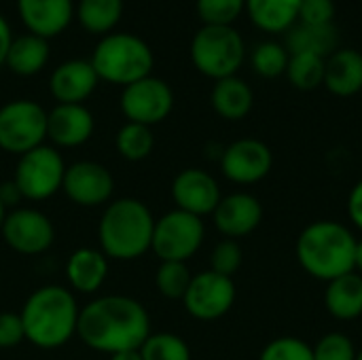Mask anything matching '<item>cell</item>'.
Masks as SVG:
<instances>
[{"instance_id": "38", "label": "cell", "mask_w": 362, "mask_h": 360, "mask_svg": "<svg viewBox=\"0 0 362 360\" xmlns=\"http://www.w3.org/2000/svg\"><path fill=\"white\" fill-rule=\"evenodd\" d=\"M23 339H25V333H23L19 314L0 312V350L17 348Z\"/></svg>"}, {"instance_id": "1", "label": "cell", "mask_w": 362, "mask_h": 360, "mask_svg": "<svg viewBox=\"0 0 362 360\" xmlns=\"http://www.w3.org/2000/svg\"><path fill=\"white\" fill-rule=\"evenodd\" d=\"M76 335L87 348L110 356L125 350H140L151 335V316L132 297L104 295L81 310Z\"/></svg>"}, {"instance_id": "37", "label": "cell", "mask_w": 362, "mask_h": 360, "mask_svg": "<svg viewBox=\"0 0 362 360\" xmlns=\"http://www.w3.org/2000/svg\"><path fill=\"white\" fill-rule=\"evenodd\" d=\"M335 19V2L333 0H301L299 6V23L305 25H329Z\"/></svg>"}, {"instance_id": "43", "label": "cell", "mask_w": 362, "mask_h": 360, "mask_svg": "<svg viewBox=\"0 0 362 360\" xmlns=\"http://www.w3.org/2000/svg\"><path fill=\"white\" fill-rule=\"evenodd\" d=\"M354 272L362 276V240H356V252H354Z\"/></svg>"}, {"instance_id": "31", "label": "cell", "mask_w": 362, "mask_h": 360, "mask_svg": "<svg viewBox=\"0 0 362 360\" xmlns=\"http://www.w3.org/2000/svg\"><path fill=\"white\" fill-rule=\"evenodd\" d=\"M142 360H191V350L180 335L151 333L140 346Z\"/></svg>"}, {"instance_id": "2", "label": "cell", "mask_w": 362, "mask_h": 360, "mask_svg": "<svg viewBox=\"0 0 362 360\" xmlns=\"http://www.w3.org/2000/svg\"><path fill=\"white\" fill-rule=\"evenodd\" d=\"M81 308L66 286L47 284L36 289L23 303L19 318L25 342L40 350H57L76 335Z\"/></svg>"}, {"instance_id": "24", "label": "cell", "mask_w": 362, "mask_h": 360, "mask_svg": "<svg viewBox=\"0 0 362 360\" xmlns=\"http://www.w3.org/2000/svg\"><path fill=\"white\" fill-rule=\"evenodd\" d=\"M301 0H246L255 28L267 34H286L299 21Z\"/></svg>"}, {"instance_id": "22", "label": "cell", "mask_w": 362, "mask_h": 360, "mask_svg": "<svg viewBox=\"0 0 362 360\" xmlns=\"http://www.w3.org/2000/svg\"><path fill=\"white\" fill-rule=\"evenodd\" d=\"M210 104L218 117H223L227 121H240L252 110L255 93L250 89V85L235 74V76L214 81V87L210 93Z\"/></svg>"}, {"instance_id": "33", "label": "cell", "mask_w": 362, "mask_h": 360, "mask_svg": "<svg viewBox=\"0 0 362 360\" xmlns=\"http://www.w3.org/2000/svg\"><path fill=\"white\" fill-rule=\"evenodd\" d=\"M195 11L204 25H233L246 11V0H195Z\"/></svg>"}, {"instance_id": "8", "label": "cell", "mask_w": 362, "mask_h": 360, "mask_svg": "<svg viewBox=\"0 0 362 360\" xmlns=\"http://www.w3.org/2000/svg\"><path fill=\"white\" fill-rule=\"evenodd\" d=\"M47 140V110L34 100H11L0 106V149L25 155Z\"/></svg>"}, {"instance_id": "14", "label": "cell", "mask_w": 362, "mask_h": 360, "mask_svg": "<svg viewBox=\"0 0 362 360\" xmlns=\"http://www.w3.org/2000/svg\"><path fill=\"white\" fill-rule=\"evenodd\" d=\"M64 195L83 208H95L108 204L115 191V178L110 170L98 161H76L66 168Z\"/></svg>"}, {"instance_id": "34", "label": "cell", "mask_w": 362, "mask_h": 360, "mask_svg": "<svg viewBox=\"0 0 362 360\" xmlns=\"http://www.w3.org/2000/svg\"><path fill=\"white\" fill-rule=\"evenodd\" d=\"M259 360H314V350L299 337H278L263 348Z\"/></svg>"}, {"instance_id": "25", "label": "cell", "mask_w": 362, "mask_h": 360, "mask_svg": "<svg viewBox=\"0 0 362 360\" xmlns=\"http://www.w3.org/2000/svg\"><path fill=\"white\" fill-rule=\"evenodd\" d=\"M49 55H51V47L47 38L34 34H21L17 38L13 36L4 66L17 76H34L47 66Z\"/></svg>"}, {"instance_id": "18", "label": "cell", "mask_w": 362, "mask_h": 360, "mask_svg": "<svg viewBox=\"0 0 362 360\" xmlns=\"http://www.w3.org/2000/svg\"><path fill=\"white\" fill-rule=\"evenodd\" d=\"M212 219H214V227L227 240H238L250 236L261 225L263 206L255 195L238 191L227 197H221L216 210L212 212Z\"/></svg>"}, {"instance_id": "13", "label": "cell", "mask_w": 362, "mask_h": 360, "mask_svg": "<svg viewBox=\"0 0 362 360\" xmlns=\"http://www.w3.org/2000/svg\"><path fill=\"white\" fill-rule=\"evenodd\" d=\"M218 163L227 180L235 185H255L272 172L274 155L263 140L240 138L223 149Z\"/></svg>"}, {"instance_id": "17", "label": "cell", "mask_w": 362, "mask_h": 360, "mask_svg": "<svg viewBox=\"0 0 362 360\" xmlns=\"http://www.w3.org/2000/svg\"><path fill=\"white\" fill-rule=\"evenodd\" d=\"M95 129L91 110L85 104H55L47 110V138L62 149L85 144Z\"/></svg>"}, {"instance_id": "23", "label": "cell", "mask_w": 362, "mask_h": 360, "mask_svg": "<svg viewBox=\"0 0 362 360\" xmlns=\"http://www.w3.org/2000/svg\"><path fill=\"white\" fill-rule=\"evenodd\" d=\"M325 308L337 320H356L362 316V276L356 272L344 274L327 282Z\"/></svg>"}, {"instance_id": "21", "label": "cell", "mask_w": 362, "mask_h": 360, "mask_svg": "<svg viewBox=\"0 0 362 360\" xmlns=\"http://www.w3.org/2000/svg\"><path fill=\"white\" fill-rule=\"evenodd\" d=\"M108 276V259L100 248H76L66 263V280L72 291L93 295L102 289Z\"/></svg>"}, {"instance_id": "39", "label": "cell", "mask_w": 362, "mask_h": 360, "mask_svg": "<svg viewBox=\"0 0 362 360\" xmlns=\"http://www.w3.org/2000/svg\"><path fill=\"white\" fill-rule=\"evenodd\" d=\"M348 216L362 231V178L352 187L348 195Z\"/></svg>"}, {"instance_id": "29", "label": "cell", "mask_w": 362, "mask_h": 360, "mask_svg": "<svg viewBox=\"0 0 362 360\" xmlns=\"http://www.w3.org/2000/svg\"><path fill=\"white\" fill-rule=\"evenodd\" d=\"M115 146H117V151H119V155L123 159H127V161H144L155 149V134L146 125L127 121L117 132Z\"/></svg>"}, {"instance_id": "44", "label": "cell", "mask_w": 362, "mask_h": 360, "mask_svg": "<svg viewBox=\"0 0 362 360\" xmlns=\"http://www.w3.org/2000/svg\"><path fill=\"white\" fill-rule=\"evenodd\" d=\"M6 206L2 204V199H0V231H2V225H4V221H6Z\"/></svg>"}, {"instance_id": "32", "label": "cell", "mask_w": 362, "mask_h": 360, "mask_svg": "<svg viewBox=\"0 0 362 360\" xmlns=\"http://www.w3.org/2000/svg\"><path fill=\"white\" fill-rule=\"evenodd\" d=\"M191 280L193 274L189 272L187 263H176V261H161L155 274L157 291L165 299H182Z\"/></svg>"}, {"instance_id": "45", "label": "cell", "mask_w": 362, "mask_h": 360, "mask_svg": "<svg viewBox=\"0 0 362 360\" xmlns=\"http://www.w3.org/2000/svg\"><path fill=\"white\" fill-rule=\"evenodd\" d=\"M356 360H362V348L356 352Z\"/></svg>"}, {"instance_id": "35", "label": "cell", "mask_w": 362, "mask_h": 360, "mask_svg": "<svg viewBox=\"0 0 362 360\" xmlns=\"http://www.w3.org/2000/svg\"><path fill=\"white\" fill-rule=\"evenodd\" d=\"M312 350H314V360H356V352H358L352 339L339 331L320 337Z\"/></svg>"}, {"instance_id": "42", "label": "cell", "mask_w": 362, "mask_h": 360, "mask_svg": "<svg viewBox=\"0 0 362 360\" xmlns=\"http://www.w3.org/2000/svg\"><path fill=\"white\" fill-rule=\"evenodd\" d=\"M110 360H142V354H140V350H125V352L112 354Z\"/></svg>"}, {"instance_id": "6", "label": "cell", "mask_w": 362, "mask_h": 360, "mask_svg": "<svg viewBox=\"0 0 362 360\" xmlns=\"http://www.w3.org/2000/svg\"><path fill=\"white\" fill-rule=\"evenodd\" d=\"M191 62L208 79L235 76L246 59V45L233 25H202L191 40Z\"/></svg>"}, {"instance_id": "27", "label": "cell", "mask_w": 362, "mask_h": 360, "mask_svg": "<svg viewBox=\"0 0 362 360\" xmlns=\"http://www.w3.org/2000/svg\"><path fill=\"white\" fill-rule=\"evenodd\" d=\"M123 0H78L74 4V19L89 34L106 36L115 32L123 17Z\"/></svg>"}, {"instance_id": "36", "label": "cell", "mask_w": 362, "mask_h": 360, "mask_svg": "<svg viewBox=\"0 0 362 360\" xmlns=\"http://www.w3.org/2000/svg\"><path fill=\"white\" fill-rule=\"evenodd\" d=\"M242 261H244L242 246L235 240H223L214 246L210 255V269L221 276L233 278V274H238V269L242 267Z\"/></svg>"}, {"instance_id": "9", "label": "cell", "mask_w": 362, "mask_h": 360, "mask_svg": "<svg viewBox=\"0 0 362 360\" xmlns=\"http://www.w3.org/2000/svg\"><path fill=\"white\" fill-rule=\"evenodd\" d=\"M204 238V221L176 208L155 221L151 250L159 257V261L187 263L202 248Z\"/></svg>"}, {"instance_id": "11", "label": "cell", "mask_w": 362, "mask_h": 360, "mask_svg": "<svg viewBox=\"0 0 362 360\" xmlns=\"http://www.w3.org/2000/svg\"><path fill=\"white\" fill-rule=\"evenodd\" d=\"M182 303L195 320H218L235 303V282L212 269L202 272L193 276Z\"/></svg>"}, {"instance_id": "30", "label": "cell", "mask_w": 362, "mask_h": 360, "mask_svg": "<svg viewBox=\"0 0 362 360\" xmlns=\"http://www.w3.org/2000/svg\"><path fill=\"white\" fill-rule=\"evenodd\" d=\"M291 53L284 45L276 40H263L259 42L250 53V66L252 70L263 79H278L286 72Z\"/></svg>"}, {"instance_id": "16", "label": "cell", "mask_w": 362, "mask_h": 360, "mask_svg": "<svg viewBox=\"0 0 362 360\" xmlns=\"http://www.w3.org/2000/svg\"><path fill=\"white\" fill-rule=\"evenodd\" d=\"M15 4L28 34L47 40L66 32L74 19L72 0H15Z\"/></svg>"}, {"instance_id": "19", "label": "cell", "mask_w": 362, "mask_h": 360, "mask_svg": "<svg viewBox=\"0 0 362 360\" xmlns=\"http://www.w3.org/2000/svg\"><path fill=\"white\" fill-rule=\"evenodd\" d=\"M100 79L89 59H68L62 62L49 79V91L57 104H83L95 91Z\"/></svg>"}, {"instance_id": "4", "label": "cell", "mask_w": 362, "mask_h": 360, "mask_svg": "<svg viewBox=\"0 0 362 360\" xmlns=\"http://www.w3.org/2000/svg\"><path fill=\"white\" fill-rule=\"evenodd\" d=\"M295 252L305 274L331 282L354 272L356 238L344 223L316 221L299 233Z\"/></svg>"}, {"instance_id": "28", "label": "cell", "mask_w": 362, "mask_h": 360, "mask_svg": "<svg viewBox=\"0 0 362 360\" xmlns=\"http://www.w3.org/2000/svg\"><path fill=\"white\" fill-rule=\"evenodd\" d=\"M327 59L314 53H293L286 66V79L293 87L301 91H312L325 85Z\"/></svg>"}, {"instance_id": "5", "label": "cell", "mask_w": 362, "mask_h": 360, "mask_svg": "<svg viewBox=\"0 0 362 360\" xmlns=\"http://www.w3.org/2000/svg\"><path fill=\"white\" fill-rule=\"evenodd\" d=\"M89 62L100 81L127 87L153 74L155 55L144 38L129 32H110L100 38Z\"/></svg>"}, {"instance_id": "15", "label": "cell", "mask_w": 362, "mask_h": 360, "mask_svg": "<svg viewBox=\"0 0 362 360\" xmlns=\"http://www.w3.org/2000/svg\"><path fill=\"white\" fill-rule=\"evenodd\" d=\"M221 197L216 178L202 168H187L178 172L172 182V199L176 208L199 219L212 214Z\"/></svg>"}, {"instance_id": "12", "label": "cell", "mask_w": 362, "mask_h": 360, "mask_svg": "<svg viewBox=\"0 0 362 360\" xmlns=\"http://www.w3.org/2000/svg\"><path fill=\"white\" fill-rule=\"evenodd\" d=\"M0 233L11 250L25 257L42 255L55 242V227L51 219L34 208L11 210Z\"/></svg>"}, {"instance_id": "26", "label": "cell", "mask_w": 362, "mask_h": 360, "mask_svg": "<svg viewBox=\"0 0 362 360\" xmlns=\"http://www.w3.org/2000/svg\"><path fill=\"white\" fill-rule=\"evenodd\" d=\"M339 32L335 28V23L329 25H305V23H295L288 32H286V51L293 53H314L320 57H329L333 51H337L339 47Z\"/></svg>"}, {"instance_id": "41", "label": "cell", "mask_w": 362, "mask_h": 360, "mask_svg": "<svg viewBox=\"0 0 362 360\" xmlns=\"http://www.w3.org/2000/svg\"><path fill=\"white\" fill-rule=\"evenodd\" d=\"M11 42H13L11 25H8V21L4 19V15H0V66H4V59H6V53H8Z\"/></svg>"}, {"instance_id": "7", "label": "cell", "mask_w": 362, "mask_h": 360, "mask_svg": "<svg viewBox=\"0 0 362 360\" xmlns=\"http://www.w3.org/2000/svg\"><path fill=\"white\" fill-rule=\"evenodd\" d=\"M66 174L64 157L55 146L40 144L19 157L13 182L28 202H45L62 191Z\"/></svg>"}, {"instance_id": "40", "label": "cell", "mask_w": 362, "mask_h": 360, "mask_svg": "<svg viewBox=\"0 0 362 360\" xmlns=\"http://www.w3.org/2000/svg\"><path fill=\"white\" fill-rule=\"evenodd\" d=\"M0 199H2V204L8 208V206H17L23 197H21L17 185H15L13 180H6V182L0 185Z\"/></svg>"}, {"instance_id": "20", "label": "cell", "mask_w": 362, "mask_h": 360, "mask_svg": "<svg viewBox=\"0 0 362 360\" xmlns=\"http://www.w3.org/2000/svg\"><path fill=\"white\" fill-rule=\"evenodd\" d=\"M325 87L337 98H352L362 91V53L341 47L327 57Z\"/></svg>"}, {"instance_id": "3", "label": "cell", "mask_w": 362, "mask_h": 360, "mask_svg": "<svg viewBox=\"0 0 362 360\" xmlns=\"http://www.w3.org/2000/svg\"><path fill=\"white\" fill-rule=\"evenodd\" d=\"M155 216L148 206L136 197H121L106 206L100 225L98 242L106 259L136 261L151 250Z\"/></svg>"}, {"instance_id": "10", "label": "cell", "mask_w": 362, "mask_h": 360, "mask_svg": "<svg viewBox=\"0 0 362 360\" xmlns=\"http://www.w3.org/2000/svg\"><path fill=\"white\" fill-rule=\"evenodd\" d=\"M119 104L129 123L153 127L170 117L174 108V91L163 79L151 74L123 87Z\"/></svg>"}]
</instances>
